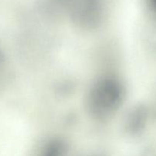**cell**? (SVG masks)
Segmentation results:
<instances>
[{"mask_svg": "<svg viewBox=\"0 0 156 156\" xmlns=\"http://www.w3.org/2000/svg\"><path fill=\"white\" fill-rule=\"evenodd\" d=\"M123 96V88L117 80L105 78L98 81L88 97L91 113L99 118L110 117L119 108Z\"/></svg>", "mask_w": 156, "mask_h": 156, "instance_id": "6da1fadb", "label": "cell"}, {"mask_svg": "<svg viewBox=\"0 0 156 156\" xmlns=\"http://www.w3.org/2000/svg\"><path fill=\"white\" fill-rule=\"evenodd\" d=\"M8 69L5 56L0 47V90L2 88L8 79Z\"/></svg>", "mask_w": 156, "mask_h": 156, "instance_id": "7a4b0ae2", "label": "cell"}]
</instances>
